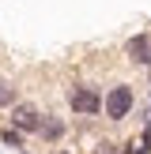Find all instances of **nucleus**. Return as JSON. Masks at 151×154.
Instances as JSON below:
<instances>
[{
  "label": "nucleus",
  "instance_id": "nucleus-10",
  "mask_svg": "<svg viewBox=\"0 0 151 154\" xmlns=\"http://www.w3.org/2000/svg\"><path fill=\"white\" fill-rule=\"evenodd\" d=\"M60 154H68V150H60Z\"/></svg>",
  "mask_w": 151,
  "mask_h": 154
},
{
  "label": "nucleus",
  "instance_id": "nucleus-6",
  "mask_svg": "<svg viewBox=\"0 0 151 154\" xmlns=\"http://www.w3.org/2000/svg\"><path fill=\"white\" fill-rule=\"evenodd\" d=\"M15 102H19V94H15V87H11V83H4V79H0V109H11Z\"/></svg>",
  "mask_w": 151,
  "mask_h": 154
},
{
  "label": "nucleus",
  "instance_id": "nucleus-7",
  "mask_svg": "<svg viewBox=\"0 0 151 154\" xmlns=\"http://www.w3.org/2000/svg\"><path fill=\"white\" fill-rule=\"evenodd\" d=\"M23 135H27V132H19V128H4V132H0V139H4V147L23 150Z\"/></svg>",
  "mask_w": 151,
  "mask_h": 154
},
{
  "label": "nucleus",
  "instance_id": "nucleus-8",
  "mask_svg": "<svg viewBox=\"0 0 151 154\" xmlns=\"http://www.w3.org/2000/svg\"><path fill=\"white\" fill-rule=\"evenodd\" d=\"M140 150H143V154H151V117H147V124H143V135H140Z\"/></svg>",
  "mask_w": 151,
  "mask_h": 154
},
{
  "label": "nucleus",
  "instance_id": "nucleus-1",
  "mask_svg": "<svg viewBox=\"0 0 151 154\" xmlns=\"http://www.w3.org/2000/svg\"><path fill=\"white\" fill-rule=\"evenodd\" d=\"M68 109L76 117H98V113H106V94L95 83H76L68 90Z\"/></svg>",
  "mask_w": 151,
  "mask_h": 154
},
{
  "label": "nucleus",
  "instance_id": "nucleus-3",
  "mask_svg": "<svg viewBox=\"0 0 151 154\" xmlns=\"http://www.w3.org/2000/svg\"><path fill=\"white\" fill-rule=\"evenodd\" d=\"M8 113H11V117H8L11 128H19V132H27V135H38L42 124H45V113L38 109V105H30V102H15Z\"/></svg>",
  "mask_w": 151,
  "mask_h": 154
},
{
  "label": "nucleus",
  "instance_id": "nucleus-2",
  "mask_svg": "<svg viewBox=\"0 0 151 154\" xmlns=\"http://www.w3.org/2000/svg\"><path fill=\"white\" fill-rule=\"evenodd\" d=\"M132 109H136V90L128 87V83H113L110 90H106V120H125V117H132Z\"/></svg>",
  "mask_w": 151,
  "mask_h": 154
},
{
  "label": "nucleus",
  "instance_id": "nucleus-5",
  "mask_svg": "<svg viewBox=\"0 0 151 154\" xmlns=\"http://www.w3.org/2000/svg\"><path fill=\"white\" fill-rule=\"evenodd\" d=\"M64 132H68V124H64V117H53V113H45V124H42V139L45 143H60L64 139Z\"/></svg>",
  "mask_w": 151,
  "mask_h": 154
},
{
  "label": "nucleus",
  "instance_id": "nucleus-9",
  "mask_svg": "<svg viewBox=\"0 0 151 154\" xmlns=\"http://www.w3.org/2000/svg\"><path fill=\"white\" fill-rule=\"evenodd\" d=\"M147 79H151V64H147Z\"/></svg>",
  "mask_w": 151,
  "mask_h": 154
},
{
  "label": "nucleus",
  "instance_id": "nucleus-4",
  "mask_svg": "<svg viewBox=\"0 0 151 154\" xmlns=\"http://www.w3.org/2000/svg\"><path fill=\"white\" fill-rule=\"evenodd\" d=\"M125 57L132 60V64L147 68V64H151V34H132V38L125 42Z\"/></svg>",
  "mask_w": 151,
  "mask_h": 154
}]
</instances>
